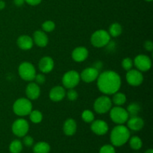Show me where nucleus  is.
Returning a JSON list of instances; mask_svg holds the SVG:
<instances>
[{"mask_svg":"<svg viewBox=\"0 0 153 153\" xmlns=\"http://www.w3.org/2000/svg\"><path fill=\"white\" fill-rule=\"evenodd\" d=\"M99 91L105 95H113L121 87V78L113 70H107L99 75L97 79Z\"/></svg>","mask_w":153,"mask_h":153,"instance_id":"obj_1","label":"nucleus"},{"mask_svg":"<svg viewBox=\"0 0 153 153\" xmlns=\"http://www.w3.org/2000/svg\"><path fill=\"white\" fill-rule=\"evenodd\" d=\"M130 138V131L128 127L123 125H117L111 130L110 140L114 146H123Z\"/></svg>","mask_w":153,"mask_h":153,"instance_id":"obj_2","label":"nucleus"},{"mask_svg":"<svg viewBox=\"0 0 153 153\" xmlns=\"http://www.w3.org/2000/svg\"><path fill=\"white\" fill-rule=\"evenodd\" d=\"M32 111V103L28 98H19L13 105V111L19 117H25Z\"/></svg>","mask_w":153,"mask_h":153,"instance_id":"obj_3","label":"nucleus"},{"mask_svg":"<svg viewBox=\"0 0 153 153\" xmlns=\"http://www.w3.org/2000/svg\"><path fill=\"white\" fill-rule=\"evenodd\" d=\"M111 37L110 34L105 30H97L91 35V43L94 47L102 48L108 44L111 41Z\"/></svg>","mask_w":153,"mask_h":153,"instance_id":"obj_4","label":"nucleus"},{"mask_svg":"<svg viewBox=\"0 0 153 153\" xmlns=\"http://www.w3.org/2000/svg\"><path fill=\"white\" fill-rule=\"evenodd\" d=\"M109 113H110L111 120L117 125H123L129 118L126 109L123 108L121 106L116 105L112 107L109 111Z\"/></svg>","mask_w":153,"mask_h":153,"instance_id":"obj_5","label":"nucleus"},{"mask_svg":"<svg viewBox=\"0 0 153 153\" xmlns=\"http://www.w3.org/2000/svg\"><path fill=\"white\" fill-rule=\"evenodd\" d=\"M18 73L22 79L26 82H31L36 76V70L31 63L25 61L19 64L18 67Z\"/></svg>","mask_w":153,"mask_h":153,"instance_id":"obj_6","label":"nucleus"},{"mask_svg":"<svg viewBox=\"0 0 153 153\" xmlns=\"http://www.w3.org/2000/svg\"><path fill=\"white\" fill-rule=\"evenodd\" d=\"M112 108V101L107 95L101 96L95 100L94 109L95 112L100 114L108 113Z\"/></svg>","mask_w":153,"mask_h":153,"instance_id":"obj_7","label":"nucleus"},{"mask_svg":"<svg viewBox=\"0 0 153 153\" xmlns=\"http://www.w3.org/2000/svg\"><path fill=\"white\" fill-rule=\"evenodd\" d=\"M81 80L80 74L76 70H70L64 74L62 84L64 88L72 89L77 86Z\"/></svg>","mask_w":153,"mask_h":153,"instance_id":"obj_8","label":"nucleus"},{"mask_svg":"<svg viewBox=\"0 0 153 153\" xmlns=\"http://www.w3.org/2000/svg\"><path fill=\"white\" fill-rule=\"evenodd\" d=\"M12 132L19 137H23L27 134L29 130V123L28 121L22 118L16 120L12 124Z\"/></svg>","mask_w":153,"mask_h":153,"instance_id":"obj_9","label":"nucleus"},{"mask_svg":"<svg viewBox=\"0 0 153 153\" xmlns=\"http://www.w3.org/2000/svg\"><path fill=\"white\" fill-rule=\"evenodd\" d=\"M133 64L136 69L140 72H146L152 67V61L149 56L146 55H138L134 58Z\"/></svg>","mask_w":153,"mask_h":153,"instance_id":"obj_10","label":"nucleus"},{"mask_svg":"<svg viewBox=\"0 0 153 153\" xmlns=\"http://www.w3.org/2000/svg\"><path fill=\"white\" fill-rule=\"evenodd\" d=\"M126 79L128 85H130L131 86L137 87L143 83V76L142 74V72L139 71L137 69L136 70L131 69V70L127 71Z\"/></svg>","mask_w":153,"mask_h":153,"instance_id":"obj_11","label":"nucleus"},{"mask_svg":"<svg viewBox=\"0 0 153 153\" xmlns=\"http://www.w3.org/2000/svg\"><path fill=\"white\" fill-rule=\"evenodd\" d=\"M91 129L97 135L102 136L107 134L109 127L105 121L102 120H97L91 123Z\"/></svg>","mask_w":153,"mask_h":153,"instance_id":"obj_12","label":"nucleus"},{"mask_svg":"<svg viewBox=\"0 0 153 153\" xmlns=\"http://www.w3.org/2000/svg\"><path fill=\"white\" fill-rule=\"evenodd\" d=\"M99 75H100V71L94 67H91L82 70L80 74V78L85 83H91L97 80Z\"/></svg>","mask_w":153,"mask_h":153,"instance_id":"obj_13","label":"nucleus"},{"mask_svg":"<svg viewBox=\"0 0 153 153\" xmlns=\"http://www.w3.org/2000/svg\"><path fill=\"white\" fill-rule=\"evenodd\" d=\"M55 66L53 59L49 56H44L39 61L38 67L42 73H49L52 71Z\"/></svg>","mask_w":153,"mask_h":153,"instance_id":"obj_14","label":"nucleus"},{"mask_svg":"<svg viewBox=\"0 0 153 153\" xmlns=\"http://www.w3.org/2000/svg\"><path fill=\"white\" fill-rule=\"evenodd\" d=\"M25 95L30 100H36L40 95V88L35 82H30L25 88Z\"/></svg>","mask_w":153,"mask_h":153,"instance_id":"obj_15","label":"nucleus"},{"mask_svg":"<svg viewBox=\"0 0 153 153\" xmlns=\"http://www.w3.org/2000/svg\"><path fill=\"white\" fill-rule=\"evenodd\" d=\"M126 123L128 129L134 131H140L144 126V121L141 117L138 116L130 117Z\"/></svg>","mask_w":153,"mask_h":153,"instance_id":"obj_16","label":"nucleus"},{"mask_svg":"<svg viewBox=\"0 0 153 153\" xmlns=\"http://www.w3.org/2000/svg\"><path fill=\"white\" fill-rule=\"evenodd\" d=\"M49 99L53 102H61L66 97L65 88L62 86H55L50 90Z\"/></svg>","mask_w":153,"mask_h":153,"instance_id":"obj_17","label":"nucleus"},{"mask_svg":"<svg viewBox=\"0 0 153 153\" xmlns=\"http://www.w3.org/2000/svg\"><path fill=\"white\" fill-rule=\"evenodd\" d=\"M89 52L87 48L79 46L73 49L72 52V58L76 62H83L88 58Z\"/></svg>","mask_w":153,"mask_h":153,"instance_id":"obj_18","label":"nucleus"},{"mask_svg":"<svg viewBox=\"0 0 153 153\" xmlns=\"http://www.w3.org/2000/svg\"><path fill=\"white\" fill-rule=\"evenodd\" d=\"M33 41L39 47H46L49 43V37L46 32L40 30L34 31L33 34Z\"/></svg>","mask_w":153,"mask_h":153,"instance_id":"obj_19","label":"nucleus"},{"mask_svg":"<svg viewBox=\"0 0 153 153\" xmlns=\"http://www.w3.org/2000/svg\"><path fill=\"white\" fill-rule=\"evenodd\" d=\"M17 46L22 50H29L33 47L34 41L32 37L28 35H21L16 40Z\"/></svg>","mask_w":153,"mask_h":153,"instance_id":"obj_20","label":"nucleus"},{"mask_svg":"<svg viewBox=\"0 0 153 153\" xmlns=\"http://www.w3.org/2000/svg\"><path fill=\"white\" fill-rule=\"evenodd\" d=\"M63 131L67 136H73L77 131V123L75 120L69 118L64 122L63 126Z\"/></svg>","mask_w":153,"mask_h":153,"instance_id":"obj_21","label":"nucleus"},{"mask_svg":"<svg viewBox=\"0 0 153 153\" xmlns=\"http://www.w3.org/2000/svg\"><path fill=\"white\" fill-rule=\"evenodd\" d=\"M50 146L48 143L44 141L38 142L33 147L34 153H49L50 152Z\"/></svg>","mask_w":153,"mask_h":153,"instance_id":"obj_22","label":"nucleus"},{"mask_svg":"<svg viewBox=\"0 0 153 153\" xmlns=\"http://www.w3.org/2000/svg\"><path fill=\"white\" fill-rule=\"evenodd\" d=\"M108 34H110L111 37H119L123 32V27L118 22H114L113 24L110 25L108 30Z\"/></svg>","mask_w":153,"mask_h":153,"instance_id":"obj_23","label":"nucleus"},{"mask_svg":"<svg viewBox=\"0 0 153 153\" xmlns=\"http://www.w3.org/2000/svg\"><path fill=\"white\" fill-rule=\"evenodd\" d=\"M126 96L123 94V93L120 92H116L115 94H113V98H112V102L117 106H121L123 105L126 102Z\"/></svg>","mask_w":153,"mask_h":153,"instance_id":"obj_24","label":"nucleus"},{"mask_svg":"<svg viewBox=\"0 0 153 153\" xmlns=\"http://www.w3.org/2000/svg\"><path fill=\"white\" fill-rule=\"evenodd\" d=\"M140 105L137 102H131L127 107L126 111L128 114V116L135 117L137 116L139 112L140 111Z\"/></svg>","mask_w":153,"mask_h":153,"instance_id":"obj_25","label":"nucleus"},{"mask_svg":"<svg viewBox=\"0 0 153 153\" xmlns=\"http://www.w3.org/2000/svg\"><path fill=\"white\" fill-rule=\"evenodd\" d=\"M129 146L134 150H139L143 146V141L137 136H133L129 138Z\"/></svg>","mask_w":153,"mask_h":153,"instance_id":"obj_26","label":"nucleus"},{"mask_svg":"<svg viewBox=\"0 0 153 153\" xmlns=\"http://www.w3.org/2000/svg\"><path fill=\"white\" fill-rule=\"evenodd\" d=\"M22 150V143L19 140H14L9 145L10 153H20Z\"/></svg>","mask_w":153,"mask_h":153,"instance_id":"obj_27","label":"nucleus"},{"mask_svg":"<svg viewBox=\"0 0 153 153\" xmlns=\"http://www.w3.org/2000/svg\"><path fill=\"white\" fill-rule=\"evenodd\" d=\"M29 119L33 123H40L43 120V114L38 110H32L30 112Z\"/></svg>","mask_w":153,"mask_h":153,"instance_id":"obj_28","label":"nucleus"},{"mask_svg":"<svg viewBox=\"0 0 153 153\" xmlns=\"http://www.w3.org/2000/svg\"><path fill=\"white\" fill-rule=\"evenodd\" d=\"M82 118L87 123H91L94 120L95 117H94V114L92 111L85 110L82 114Z\"/></svg>","mask_w":153,"mask_h":153,"instance_id":"obj_29","label":"nucleus"},{"mask_svg":"<svg viewBox=\"0 0 153 153\" xmlns=\"http://www.w3.org/2000/svg\"><path fill=\"white\" fill-rule=\"evenodd\" d=\"M55 24L52 20H46L42 24V30L44 32H52L55 30Z\"/></svg>","mask_w":153,"mask_h":153,"instance_id":"obj_30","label":"nucleus"},{"mask_svg":"<svg viewBox=\"0 0 153 153\" xmlns=\"http://www.w3.org/2000/svg\"><path fill=\"white\" fill-rule=\"evenodd\" d=\"M122 67L126 70V71H128V70H131L132 67L134 66L133 64V60H131L130 58H125L122 61Z\"/></svg>","mask_w":153,"mask_h":153,"instance_id":"obj_31","label":"nucleus"},{"mask_svg":"<svg viewBox=\"0 0 153 153\" xmlns=\"http://www.w3.org/2000/svg\"><path fill=\"white\" fill-rule=\"evenodd\" d=\"M66 96H67L68 100L73 102L77 100L78 97H79V94H78L77 91H75L73 88H72V89H68V91L66 92Z\"/></svg>","mask_w":153,"mask_h":153,"instance_id":"obj_32","label":"nucleus"},{"mask_svg":"<svg viewBox=\"0 0 153 153\" xmlns=\"http://www.w3.org/2000/svg\"><path fill=\"white\" fill-rule=\"evenodd\" d=\"M100 153H116V150L113 145L106 144L100 148Z\"/></svg>","mask_w":153,"mask_h":153,"instance_id":"obj_33","label":"nucleus"},{"mask_svg":"<svg viewBox=\"0 0 153 153\" xmlns=\"http://www.w3.org/2000/svg\"><path fill=\"white\" fill-rule=\"evenodd\" d=\"M34 80L35 81V83H37V85H43L46 81V76H44V73L36 74Z\"/></svg>","mask_w":153,"mask_h":153,"instance_id":"obj_34","label":"nucleus"},{"mask_svg":"<svg viewBox=\"0 0 153 153\" xmlns=\"http://www.w3.org/2000/svg\"><path fill=\"white\" fill-rule=\"evenodd\" d=\"M23 144L25 145V146H31L34 143V139H33L32 137L29 135H25L23 137V141H22Z\"/></svg>","mask_w":153,"mask_h":153,"instance_id":"obj_35","label":"nucleus"},{"mask_svg":"<svg viewBox=\"0 0 153 153\" xmlns=\"http://www.w3.org/2000/svg\"><path fill=\"white\" fill-rule=\"evenodd\" d=\"M143 46H144V49L146 51H148V52H152L153 50V43L151 40H146V41H145Z\"/></svg>","mask_w":153,"mask_h":153,"instance_id":"obj_36","label":"nucleus"},{"mask_svg":"<svg viewBox=\"0 0 153 153\" xmlns=\"http://www.w3.org/2000/svg\"><path fill=\"white\" fill-rule=\"evenodd\" d=\"M42 0H25V2L28 3L29 5L36 6L41 2Z\"/></svg>","mask_w":153,"mask_h":153,"instance_id":"obj_37","label":"nucleus"},{"mask_svg":"<svg viewBox=\"0 0 153 153\" xmlns=\"http://www.w3.org/2000/svg\"><path fill=\"white\" fill-rule=\"evenodd\" d=\"M93 67H94V68L100 71L102 67V63L101 61H97L96 63H94V65H93Z\"/></svg>","mask_w":153,"mask_h":153,"instance_id":"obj_38","label":"nucleus"},{"mask_svg":"<svg viewBox=\"0 0 153 153\" xmlns=\"http://www.w3.org/2000/svg\"><path fill=\"white\" fill-rule=\"evenodd\" d=\"M13 3L16 6L20 7V6L23 5L25 3V0H13Z\"/></svg>","mask_w":153,"mask_h":153,"instance_id":"obj_39","label":"nucleus"},{"mask_svg":"<svg viewBox=\"0 0 153 153\" xmlns=\"http://www.w3.org/2000/svg\"><path fill=\"white\" fill-rule=\"evenodd\" d=\"M5 7V2L2 0H0V10H3Z\"/></svg>","mask_w":153,"mask_h":153,"instance_id":"obj_40","label":"nucleus"},{"mask_svg":"<svg viewBox=\"0 0 153 153\" xmlns=\"http://www.w3.org/2000/svg\"><path fill=\"white\" fill-rule=\"evenodd\" d=\"M144 153H153V149H149L145 151Z\"/></svg>","mask_w":153,"mask_h":153,"instance_id":"obj_41","label":"nucleus"},{"mask_svg":"<svg viewBox=\"0 0 153 153\" xmlns=\"http://www.w3.org/2000/svg\"><path fill=\"white\" fill-rule=\"evenodd\" d=\"M145 1H152V0H145Z\"/></svg>","mask_w":153,"mask_h":153,"instance_id":"obj_42","label":"nucleus"},{"mask_svg":"<svg viewBox=\"0 0 153 153\" xmlns=\"http://www.w3.org/2000/svg\"><path fill=\"white\" fill-rule=\"evenodd\" d=\"M135 153H137V152H135Z\"/></svg>","mask_w":153,"mask_h":153,"instance_id":"obj_43","label":"nucleus"}]
</instances>
